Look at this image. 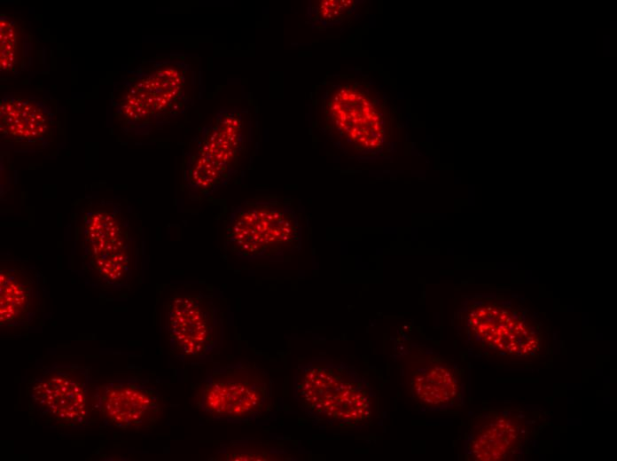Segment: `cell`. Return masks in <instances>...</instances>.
I'll return each instance as SVG.
<instances>
[{"mask_svg":"<svg viewBox=\"0 0 617 461\" xmlns=\"http://www.w3.org/2000/svg\"><path fill=\"white\" fill-rule=\"evenodd\" d=\"M194 73L181 58L141 66L117 96V118L126 129L145 134L182 113L193 96Z\"/></svg>","mask_w":617,"mask_h":461,"instance_id":"cell-1","label":"cell"},{"mask_svg":"<svg viewBox=\"0 0 617 461\" xmlns=\"http://www.w3.org/2000/svg\"><path fill=\"white\" fill-rule=\"evenodd\" d=\"M294 388L302 409L321 420L363 423L376 410L375 394L363 377L329 360L315 359L299 366Z\"/></svg>","mask_w":617,"mask_h":461,"instance_id":"cell-2","label":"cell"},{"mask_svg":"<svg viewBox=\"0 0 617 461\" xmlns=\"http://www.w3.org/2000/svg\"><path fill=\"white\" fill-rule=\"evenodd\" d=\"M318 111L329 132L360 152L380 148L391 128V111L367 82L340 78L320 96Z\"/></svg>","mask_w":617,"mask_h":461,"instance_id":"cell-3","label":"cell"},{"mask_svg":"<svg viewBox=\"0 0 617 461\" xmlns=\"http://www.w3.org/2000/svg\"><path fill=\"white\" fill-rule=\"evenodd\" d=\"M272 401V381L268 374L242 362L208 369L197 394L198 406L204 413L234 422L262 416Z\"/></svg>","mask_w":617,"mask_h":461,"instance_id":"cell-4","label":"cell"},{"mask_svg":"<svg viewBox=\"0 0 617 461\" xmlns=\"http://www.w3.org/2000/svg\"><path fill=\"white\" fill-rule=\"evenodd\" d=\"M226 245L241 259L275 260L297 245L298 223L288 207L275 201H246L231 211Z\"/></svg>","mask_w":617,"mask_h":461,"instance_id":"cell-5","label":"cell"},{"mask_svg":"<svg viewBox=\"0 0 617 461\" xmlns=\"http://www.w3.org/2000/svg\"><path fill=\"white\" fill-rule=\"evenodd\" d=\"M81 238L89 270L105 285L124 287L134 259L131 229L121 209L112 202L92 204L83 215Z\"/></svg>","mask_w":617,"mask_h":461,"instance_id":"cell-6","label":"cell"},{"mask_svg":"<svg viewBox=\"0 0 617 461\" xmlns=\"http://www.w3.org/2000/svg\"><path fill=\"white\" fill-rule=\"evenodd\" d=\"M169 350L184 363L208 361L222 347L223 321L212 301L202 293L176 294L167 303Z\"/></svg>","mask_w":617,"mask_h":461,"instance_id":"cell-7","label":"cell"},{"mask_svg":"<svg viewBox=\"0 0 617 461\" xmlns=\"http://www.w3.org/2000/svg\"><path fill=\"white\" fill-rule=\"evenodd\" d=\"M88 366L54 364L35 377L29 397L40 416L54 426L81 429L90 421Z\"/></svg>","mask_w":617,"mask_h":461,"instance_id":"cell-8","label":"cell"},{"mask_svg":"<svg viewBox=\"0 0 617 461\" xmlns=\"http://www.w3.org/2000/svg\"><path fill=\"white\" fill-rule=\"evenodd\" d=\"M93 403L107 425L121 430L149 428L162 410L159 392L145 380L133 377L97 386Z\"/></svg>","mask_w":617,"mask_h":461,"instance_id":"cell-9","label":"cell"},{"mask_svg":"<svg viewBox=\"0 0 617 461\" xmlns=\"http://www.w3.org/2000/svg\"><path fill=\"white\" fill-rule=\"evenodd\" d=\"M55 113L37 96L10 93L0 103L1 137L20 146H41L52 137Z\"/></svg>","mask_w":617,"mask_h":461,"instance_id":"cell-10","label":"cell"},{"mask_svg":"<svg viewBox=\"0 0 617 461\" xmlns=\"http://www.w3.org/2000/svg\"><path fill=\"white\" fill-rule=\"evenodd\" d=\"M39 305L40 290L37 274L23 262H2L0 267L1 326L25 325L36 316Z\"/></svg>","mask_w":617,"mask_h":461,"instance_id":"cell-11","label":"cell"},{"mask_svg":"<svg viewBox=\"0 0 617 461\" xmlns=\"http://www.w3.org/2000/svg\"><path fill=\"white\" fill-rule=\"evenodd\" d=\"M246 140V120L242 111L220 109L197 139L194 152L234 174Z\"/></svg>","mask_w":617,"mask_h":461,"instance_id":"cell-12","label":"cell"},{"mask_svg":"<svg viewBox=\"0 0 617 461\" xmlns=\"http://www.w3.org/2000/svg\"><path fill=\"white\" fill-rule=\"evenodd\" d=\"M525 427L516 417L492 414L475 420L469 443L472 459L505 460L521 448Z\"/></svg>","mask_w":617,"mask_h":461,"instance_id":"cell-13","label":"cell"},{"mask_svg":"<svg viewBox=\"0 0 617 461\" xmlns=\"http://www.w3.org/2000/svg\"><path fill=\"white\" fill-rule=\"evenodd\" d=\"M407 382L422 405L439 408L453 402L460 393L455 371L439 359L424 358L406 366Z\"/></svg>","mask_w":617,"mask_h":461,"instance_id":"cell-14","label":"cell"},{"mask_svg":"<svg viewBox=\"0 0 617 461\" xmlns=\"http://www.w3.org/2000/svg\"><path fill=\"white\" fill-rule=\"evenodd\" d=\"M493 307L472 310L469 324L476 337L499 350L509 353L525 354L535 348L537 340L534 333L528 332L523 322H517L518 316L513 312L501 309L498 315V324L491 312Z\"/></svg>","mask_w":617,"mask_h":461,"instance_id":"cell-15","label":"cell"},{"mask_svg":"<svg viewBox=\"0 0 617 461\" xmlns=\"http://www.w3.org/2000/svg\"><path fill=\"white\" fill-rule=\"evenodd\" d=\"M1 74L14 77L20 74L32 61L33 43L25 23L10 14L0 16Z\"/></svg>","mask_w":617,"mask_h":461,"instance_id":"cell-16","label":"cell"},{"mask_svg":"<svg viewBox=\"0 0 617 461\" xmlns=\"http://www.w3.org/2000/svg\"><path fill=\"white\" fill-rule=\"evenodd\" d=\"M233 174L196 152L187 159L184 180L193 194L208 196L225 184Z\"/></svg>","mask_w":617,"mask_h":461,"instance_id":"cell-17","label":"cell"},{"mask_svg":"<svg viewBox=\"0 0 617 461\" xmlns=\"http://www.w3.org/2000/svg\"><path fill=\"white\" fill-rule=\"evenodd\" d=\"M274 449L258 443H230L216 454L219 460H273Z\"/></svg>","mask_w":617,"mask_h":461,"instance_id":"cell-18","label":"cell"},{"mask_svg":"<svg viewBox=\"0 0 617 461\" xmlns=\"http://www.w3.org/2000/svg\"><path fill=\"white\" fill-rule=\"evenodd\" d=\"M351 0L314 1L310 7L311 19L322 23L332 24L346 17L353 9Z\"/></svg>","mask_w":617,"mask_h":461,"instance_id":"cell-19","label":"cell"},{"mask_svg":"<svg viewBox=\"0 0 617 461\" xmlns=\"http://www.w3.org/2000/svg\"><path fill=\"white\" fill-rule=\"evenodd\" d=\"M602 55L605 58H608L612 56V48H611V38L610 35H604L602 36Z\"/></svg>","mask_w":617,"mask_h":461,"instance_id":"cell-20","label":"cell"},{"mask_svg":"<svg viewBox=\"0 0 617 461\" xmlns=\"http://www.w3.org/2000/svg\"><path fill=\"white\" fill-rule=\"evenodd\" d=\"M616 28H617V21L611 20L610 21V29L616 30Z\"/></svg>","mask_w":617,"mask_h":461,"instance_id":"cell-21","label":"cell"}]
</instances>
